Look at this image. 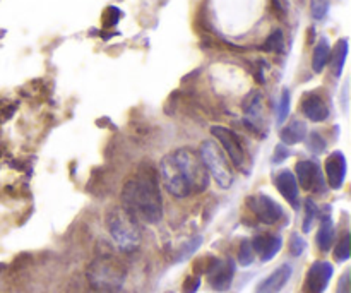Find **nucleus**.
<instances>
[{
    "instance_id": "obj_1",
    "label": "nucleus",
    "mask_w": 351,
    "mask_h": 293,
    "mask_svg": "<svg viewBox=\"0 0 351 293\" xmlns=\"http://www.w3.org/2000/svg\"><path fill=\"white\" fill-rule=\"evenodd\" d=\"M160 175L165 189L178 199L201 194L209 185V175L201 156L191 148H178L165 154L160 163Z\"/></svg>"
},
{
    "instance_id": "obj_2",
    "label": "nucleus",
    "mask_w": 351,
    "mask_h": 293,
    "mask_svg": "<svg viewBox=\"0 0 351 293\" xmlns=\"http://www.w3.org/2000/svg\"><path fill=\"white\" fill-rule=\"evenodd\" d=\"M122 208L136 220L154 225L163 218V199L156 174L151 168L139 172L122 189Z\"/></svg>"
},
{
    "instance_id": "obj_3",
    "label": "nucleus",
    "mask_w": 351,
    "mask_h": 293,
    "mask_svg": "<svg viewBox=\"0 0 351 293\" xmlns=\"http://www.w3.org/2000/svg\"><path fill=\"white\" fill-rule=\"evenodd\" d=\"M110 235L123 253H132L141 244V230L137 220L125 211L123 208H113L106 215Z\"/></svg>"
},
{
    "instance_id": "obj_4",
    "label": "nucleus",
    "mask_w": 351,
    "mask_h": 293,
    "mask_svg": "<svg viewBox=\"0 0 351 293\" xmlns=\"http://www.w3.org/2000/svg\"><path fill=\"white\" fill-rule=\"evenodd\" d=\"M88 280L95 290L119 292L125 281V268L113 257H98L89 264Z\"/></svg>"
},
{
    "instance_id": "obj_5",
    "label": "nucleus",
    "mask_w": 351,
    "mask_h": 293,
    "mask_svg": "<svg viewBox=\"0 0 351 293\" xmlns=\"http://www.w3.org/2000/svg\"><path fill=\"white\" fill-rule=\"evenodd\" d=\"M199 156H201V161L202 165H204L208 175L215 178V182L219 187H232L233 172L232 168H230L225 153H223V150L219 148L218 143H215V141H204V143L201 144V150H199Z\"/></svg>"
},
{
    "instance_id": "obj_6",
    "label": "nucleus",
    "mask_w": 351,
    "mask_h": 293,
    "mask_svg": "<svg viewBox=\"0 0 351 293\" xmlns=\"http://www.w3.org/2000/svg\"><path fill=\"white\" fill-rule=\"evenodd\" d=\"M211 134L216 137V141L221 144L219 148H223V153L228 154L232 163L235 165L237 168H242L243 161H245V151H243L242 141H240L239 134H237L235 130L223 126L211 127Z\"/></svg>"
},
{
    "instance_id": "obj_7",
    "label": "nucleus",
    "mask_w": 351,
    "mask_h": 293,
    "mask_svg": "<svg viewBox=\"0 0 351 293\" xmlns=\"http://www.w3.org/2000/svg\"><path fill=\"white\" fill-rule=\"evenodd\" d=\"M295 178H297V184L305 191H314L317 194L326 192L324 175L315 161H298L295 167Z\"/></svg>"
},
{
    "instance_id": "obj_8",
    "label": "nucleus",
    "mask_w": 351,
    "mask_h": 293,
    "mask_svg": "<svg viewBox=\"0 0 351 293\" xmlns=\"http://www.w3.org/2000/svg\"><path fill=\"white\" fill-rule=\"evenodd\" d=\"M209 274V283L216 292L230 290L235 278V263L232 259H211L209 266L206 268Z\"/></svg>"
},
{
    "instance_id": "obj_9",
    "label": "nucleus",
    "mask_w": 351,
    "mask_h": 293,
    "mask_svg": "<svg viewBox=\"0 0 351 293\" xmlns=\"http://www.w3.org/2000/svg\"><path fill=\"white\" fill-rule=\"evenodd\" d=\"M249 208L266 225H273V223L280 222L283 218V209H281V206L273 198H269L266 194H256L252 198H249Z\"/></svg>"
},
{
    "instance_id": "obj_10",
    "label": "nucleus",
    "mask_w": 351,
    "mask_h": 293,
    "mask_svg": "<svg viewBox=\"0 0 351 293\" xmlns=\"http://www.w3.org/2000/svg\"><path fill=\"white\" fill-rule=\"evenodd\" d=\"M332 274H335L332 264L326 263V261H315L308 268L307 277H305L304 293H324Z\"/></svg>"
},
{
    "instance_id": "obj_11",
    "label": "nucleus",
    "mask_w": 351,
    "mask_h": 293,
    "mask_svg": "<svg viewBox=\"0 0 351 293\" xmlns=\"http://www.w3.org/2000/svg\"><path fill=\"white\" fill-rule=\"evenodd\" d=\"M326 180H328L329 187L338 191L343 187L346 178V158L341 151H335L326 160Z\"/></svg>"
},
{
    "instance_id": "obj_12",
    "label": "nucleus",
    "mask_w": 351,
    "mask_h": 293,
    "mask_svg": "<svg viewBox=\"0 0 351 293\" xmlns=\"http://www.w3.org/2000/svg\"><path fill=\"white\" fill-rule=\"evenodd\" d=\"M291 274H293V268H291L290 264H281V266L276 268L269 277H266L259 285H257L256 293H280L285 287H287Z\"/></svg>"
},
{
    "instance_id": "obj_13",
    "label": "nucleus",
    "mask_w": 351,
    "mask_h": 293,
    "mask_svg": "<svg viewBox=\"0 0 351 293\" xmlns=\"http://www.w3.org/2000/svg\"><path fill=\"white\" fill-rule=\"evenodd\" d=\"M254 254L261 257L263 263H267V261L273 259L278 253L281 250V246H283V239L280 235H271V233H261V235L254 237L252 242Z\"/></svg>"
},
{
    "instance_id": "obj_14",
    "label": "nucleus",
    "mask_w": 351,
    "mask_h": 293,
    "mask_svg": "<svg viewBox=\"0 0 351 293\" xmlns=\"http://www.w3.org/2000/svg\"><path fill=\"white\" fill-rule=\"evenodd\" d=\"M276 187L280 194L290 202L291 208L297 209L300 206V192H298L297 178L290 170H283L276 175Z\"/></svg>"
},
{
    "instance_id": "obj_15",
    "label": "nucleus",
    "mask_w": 351,
    "mask_h": 293,
    "mask_svg": "<svg viewBox=\"0 0 351 293\" xmlns=\"http://www.w3.org/2000/svg\"><path fill=\"white\" fill-rule=\"evenodd\" d=\"M302 112L307 119H311L312 122H324L329 117V108L326 105L324 99L321 98L315 93L311 95H305L304 102H302Z\"/></svg>"
},
{
    "instance_id": "obj_16",
    "label": "nucleus",
    "mask_w": 351,
    "mask_h": 293,
    "mask_svg": "<svg viewBox=\"0 0 351 293\" xmlns=\"http://www.w3.org/2000/svg\"><path fill=\"white\" fill-rule=\"evenodd\" d=\"M280 136L285 144L293 146V144L302 143L307 137V126L304 122H300V120H293V122L288 124V126H285L281 129Z\"/></svg>"
},
{
    "instance_id": "obj_17",
    "label": "nucleus",
    "mask_w": 351,
    "mask_h": 293,
    "mask_svg": "<svg viewBox=\"0 0 351 293\" xmlns=\"http://www.w3.org/2000/svg\"><path fill=\"white\" fill-rule=\"evenodd\" d=\"M331 60V45H329L328 38H322L314 48V55H312V69L314 72H322L326 65Z\"/></svg>"
},
{
    "instance_id": "obj_18",
    "label": "nucleus",
    "mask_w": 351,
    "mask_h": 293,
    "mask_svg": "<svg viewBox=\"0 0 351 293\" xmlns=\"http://www.w3.org/2000/svg\"><path fill=\"white\" fill-rule=\"evenodd\" d=\"M332 242H335V225H332V220L329 216H326L322 220L321 226H319L317 232V246L319 249L328 253L332 247Z\"/></svg>"
},
{
    "instance_id": "obj_19",
    "label": "nucleus",
    "mask_w": 351,
    "mask_h": 293,
    "mask_svg": "<svg viewBox=\"0 0 351 293\" xmlns=\"http://www.w3.org/2000/svg\"><path fill=\"white\" fill-rule=\"evenodd\" d=\"M346 55H348V40L343 38V40L338 41L336 45L335 51H331V64H332V74L336 78H339L343 72V67H345V62H346Z\"/></svg>"
},
{
    "instance_id": "obj_20",
    "label": "nucleus",
    "mask_w": 351,
    "mask_h": 293,
    "mask_svg": "<svg viewBox=\"0 0 351 293\" xmlns=\"http://www.w3.org/2000/svg\"><path fill=\"white\" fill-rule=\"evenodd\" d=\"M266 50L273 54H281L285 50V34L281 30H274L266 40Z\"/></svg>"
},
{
    "instance_id": "obj_21",
    "label": "nucleus",
    "mask_w": 351,
    "mask_h": 293,
    "mask_svg": "<svg viewBox=\"0 0 351 293\" xmlns=\"http://www.w3.org/2000/svg\"><path fill=\"white\" fill-rule=\"evenodd\" d=\"M350 256H351V237L350 233H345L343 239L338 242V246H336L335 259L338 261V263H345V261L350 259Z\"/></svg>"
},
{
    "instance_id": "obj_22",
    "label": "nucleus",
    "mask_w": 351,
    "mask_h": 293,
    "mask_svg": "<svg viewBox=\"0 0 351 293\" xmlns=\"http://www.w3.org/2000/svg\"><path fill=\"white\" fill-rule=\"evenodd\" d=\"M290 106H291L290 91H288V89H283L280 98V106H278V122L280 124L287 122L288 115H290Z\"/></svg>"
},
{
    "instance_id": "obj_23",
    "label": "nucleus",
    "mask_w": 351,
    "mask_h": 293,
    "mask_svg": "<svg viewBox=\"0 0 351 293\" xmlns=\"http://www.w3.org/2000/svg\"><path fill=\"white\" fill-rule=\"evenodd\" d=\"M254 259H256V254H254L250 240H242L239 250V263L242 264V266H250V264L254 263Z\"/></svg>"
},
{
    "instance_id": "obj_24",
    "label": "nucleus",
    "mask_w": 351,
    "mask_h": 293,
    "mask_svg": "<svg viewBox=\"0 0 351 293\" xmlns=\"http://www.w3.org/2000/svg\"><path fill=\"white\" fill-rule=\"evenodd\" d=\"M317 216V208H315V202L312 199H307L305 201V216H304V232L308 233L311 232L312 225H314V220Z\"/></svg>"
},
{
    "instance_id": "obj_25",
    "label": "nucleus",
    "mask_w": 351,
    "mask_h": 293,
    "mask_svg": "<svg viewBox=\"0 0 351 293\" xmlns=\"http://www.w3.org/2000/svg\"><path fill=\"white\" fill-rule=\"evenodd\" d=\"M328 10H329V0H312L311 2V12L314 19L317 21L324 19Z\"/></svg>"
},
{
    "instance_id": "obj_26",
    "label": "nucleus",
    "mask_w": 351,
    "mask_h": 293,
    "mask_svg": "<svg viewBox=\"0 0 351 293\" xmlns=\"http://www.w3.org/2000/svg\"><path fill=\"white\" fill-rule=\"evenodd\" d=\"M305 247H307V244H305V240L302 239L300 235H298L297 232L291 233L290 237V254L293 257H300L302 254H304Z\"/></svg>"
},
{
    "instance_id": "obj_27",
    "label": "nucleus",
    "mask_w": 351,
    "mask_h": 293,
    "mask_svg": "<svg viewBox=\"0 0 351 293\" xmlns=\"http://www.w3.org/2000/svg\"><path fill=\"white\" fill-rule=\"evenodd\" d=\"M308 150H312L314 153H322L326 150L324 137L319 132H311V136H308Z\"/></svg>"
},
{
    "instance_id": "obj_28",
    "label": "nucleus",
    "mask_w": 351,
    "mask_h": 293,
    "mask_svg": "<svg viewBox=\"0 0 351 293\" xmlns=\"http://www.w3.org/2000/svg\"><path fill=\"white\" fill-rule=\"evenodd\" d=\"M201 244H202V237H195V239H192L191 242L185 244L184 249H182L180 254H178V261L185 259V257L191 256L192 253H195V250H197V247L201 246Z\"/></svg>"
},
{
    "instance_id": "obj_29",
    "label": "nucleus",
    "mask_w": 351,
    "mask_h": 293,
    "mask_svg": "<svg viewBox=\"0 0 351 293\" xmlns=\"http://www.w3.org/2000/svg\"><path fill=\"white\" fill-rule=\"evenodd\" d=\"M199 288H201V277H189L187 280L184 281V288H182V292L195 293Z\"/></svg>"
},
{
    "instance_id": "obj_30",
    "label": "nucleus",
    "mask_w": 351,
    "mask_h": 293,
    "mask_svg": "<svg viewBox=\"0 0 351 293\" xmlns=\"http://www.w3.org/2000/svg\"><path fill=\"white\" fill-rule=\"evenodd\" d=\"M336 293H351V271H345L338 281V290Z\"/></svg>"
},
{
    "instance_id": "obj_31",
    "label": "nucleus",
    "mask_w": 351,
    "mask_h": 293,
    "mask_svg": "<svg viewBox=\"0 0 351 293\" xmlns=\"http://www.w3.org/2000/svg\"><path fill=\"white\" fill-rule=\"evenodd\" d=\"M105 17H106V21H105L106 26H113V24H117V21H119L120 10L115 9V7H110V9L106 10ZM105 17H103V19H105Z\"/></svg>"
},
{
    "instance_id": "obj_32",
    "label": "nucleus",
    "mask_w": 351,
    "mask_h": 293,
    "mask_svg": "<svg viewBox=\"0 0 351 293\" xmlns=\"http://www.w3.org/2000/svg\"><path fill=\"white\" fill-rule=\"evenodd\" d=\"M288 154H290V153H288L287 148H283V146H281V144H280V146L276 148V154H274V163H280V161L287 160Z\"/></svg>"
},
{
    "instance_id": "obj_33",
    "label": "nucleus",
    "mask_w": 351,
    "mask_h": 293,
    "mask_svg": "<svg viewBox=\"0 0 351 293\" xmlns=\"http://www.w3.org/2000/svg\"><path fill=\"white\" fill-rule=\"evenodd\" d=\"M95 290V288H93ZM93 293H117V292H110V290H95Z\"/></svg>"
}]
</instances>
